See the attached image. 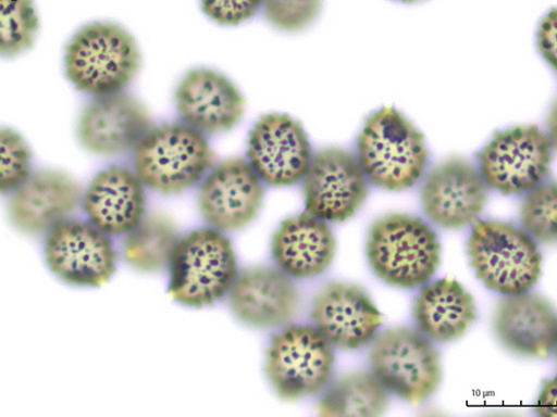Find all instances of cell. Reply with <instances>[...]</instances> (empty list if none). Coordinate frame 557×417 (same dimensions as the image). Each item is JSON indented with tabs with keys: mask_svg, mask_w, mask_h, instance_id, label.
Instances as JSON below:
<instances>
[{
	"mask_svg": "<svg viewBox=\"0 0 557 417\" xmlns=\"http://www.w3.org/2000/svg\"><path fill=\"white\" fill-rule=\"evenodd\" d=\"M357 152L368 179L388 191L413 187L429 163L424 135L394 108L368 117L357 138Z\"/></svg>",
	"mask_w": 557,
	"mask_h": 417,
	"instance_id": "obj_1",
	"label": "cell"
},
{
	"mask_svg": "<svg viewBox=\"0 0 557 417\" xmlns=\"http://www.w3.org/2000/svg\"><path fill=\"white\" fill-rule=\"evenodd\" d=\"M141 66L135 38L114 23H91L69 42L67 78L76 89L99 98L123 91Z\"/></svg>",
	"mask_w": 557,
	"mask_h": 417,
	"instance_id": "obj_2",
	"label": "cell"
},
{
	"mask_svg": "<svg viewBox=\"0 0 557 417\" xmlns=\"http://www.w3.org/2000/svg\"><path fill=\"white\" fill-rule=\"evenodd\" d=\"M367 255L371 267L388 286L413 289L435 274L441 244L435 231L421 218L393 213L371 226Z\"/></svg>",
	"mask_w": 557,
	"mask_h": 417,
	"instance_id": "obj_3",
	"label": "cell"
},
{
	"mask_svg": "<svg viewBox=\"0 0 557 417\" xmlns=\"http://www.w3.org/2000/svg\"><path fill=\"white\" fill-rule=\"evenodd\" d=\"M214 159L205 134L182 123L152 127L134 149L135 173L146 187L165 195L195 187Z\"/></svg>",
	"mask_w": 557,
	"mask_h": 417,
	"instance_id": "obj_4",
	"label": "cell"
},
{
	"mask_svg": "<svg viewBox=\"0 0 557 417\" xmlns=\"http://www.w3.org/2000/svg\"><path fill=\"white\" fill-rule=\"evenodd\" d=\"M169 294L193 307L213 304L238 276L234 248L219 229L205 228L181 238L170 261Z\"/></svg>",
	"mask_w": 557,
	"mask_h": 417,
	"instance_id": "obj_5",
	"label": "cell"
},
{
	"mask_svg": "<svg viewBox=\"0 0 557 417\" xmlns=\"http://www.w3.org/2000/svg\"><path fill=\"white\" fill-rule=\"evenodd\" d=\"M468 254L476 276L490 290L518 294L541 276L542 256L527 231L497 220H475Z\"/></svg>",
	"mask_w": 557,
	"mask_h": 417,
	"instance_id": "obj_6",
	"label": "cell"
},
{
	"mask_svg": "<svg viewBox=\"0 0 557 417\" xmlns=\"http://www.w3.org/2000/svg\"><path fill=\"white\" fill-rule=\"evenodd\" d=\"M373 372L388 391L410 404L431 396L442 382L441 356L421 332L407 328L381 333L369 354Z\"/></svg>",
	"mask_w": 557,
	"mask_h": 417,
	"instance_id": "obj_7",
	"label": "cell"
},
{
	"mask_svg": "<svg viewBox=\"0 0 557 417\" xmlns=\"http://www.w3.org/2000/svg\"><path fill=\"white\" fill-rule=\"evenodd\" d=\"M553 150L547 132L524 125L496 131L476 156L488 188L504 195H520L547 177Z\"/></svg>",
	"mask_w": 557,
	"mask_h": 417,
	"instance_id": "obj_8",
	"label": "cell"
},
{
	"mask_svg": "<svg viewBox=\"0 0 557 417\" xmlns=\"http://www.w3.org/2000/svg\"><path fill=\"white\" fill-rule=\"evenodd\" d=\"M334 363L332 344L315 328L290 327L272 337L264 370L278 397L296 401L326 387Z\"/></svg>",
	"mask_w": 557,
	"mask_h": 417,
	"instance_id": "obj_9",
	"label": "cell"
},
{
	"mask_svg": "<svg viewBox=\"0 0 557 417\" xmlns=\"http://www.w3.org/2000/svg\"><path fill=\"white\" fill-rule=\"evenodd\" d=\"M302 179L306 212L324 222L351 218L369 192L358 157L341 148L317 152Z\"/></svg>",
	"mask_w": 557,
	"mask_h": 417,
	"instance_id": "obj_10",
	"label": "cell"
},
{
	"mask_svg": "<svg viewBox=\"0 0 557 417\" xmlns=\"http://www.w3.org/2000/svg\"><path fill=\"white\" fill-rule=\"evenodd\" d=\"M45 256L52 271L77 287H102L116 269L112 241L90 222L67 219L50 230Z\"/></svg>",
	"mask_w": 557,
	"mask_h": 417,
	"instance_id": "obj_11",
	"label": "cell"
},
{
	"mask_svg": "<svg viewBox=\"0 0 557 417\" xmlns=\"http://www.w3.org/2000/svg\"><path fill=\"white\" fill-rule=\"evenodd\" d=\"M247 155L261 180L274 188L290 187L302 179L313 156L302 125L276 113L256 123Z\"/></svg>",
	"mask_w": 557,
	"mask_h": 417,
	"instance_id": "obj_12",
	"label": "cell"
},
{
	"mask_svg": "<svg viewBox=\"0 0 557 417\" xmlns=\"http://www.w3.org/2000/svg\"><path fill=\"white\" fill-rule=\"evenodd\" d=\"M480 168L462 157H450L428 175L421 193L426 215L436 225L461 228L476 220L487 202Z\"/></svg>",
	"mask_w": 557,
	"mask_h": 417,
	"instance_id": "obj_13",
	"label": "cell"
},
{
	"mask_svg": "<svg viewBox=\"0 0 557 417\" xmlns=\"http://www.w3.org/2000/svg\"><path fill=\"white\" fill-rule=\"evenodd\" d=\"M152 128V116L143 102L125 91L96 98L83 111L77 137L88 152L102 156L126 153Z\"/></svg>",
	"mask_w": 557,
	"mask_h": 417,
	"instance_id": "obj_14",
	"label": "cell"
},
{
	"mask_svg": "<svg viewBox=\"0 0 557 417\" xmlns=\"http://www.w3.org/2000/svg\"><path fill=\"white\" fill-rule=\"evenodd\" d=\"M262 180L249 161L232 157L216 165L201 185L199 206L205 219L219 230L249 225L263 202Z\"/></svg>",
	"mask_w": 557,
	"mask_h": 417,
	"instance_id": "obj_15",
	"label": "cell"
},
{
	"mask_svg": "<svg viewBox=\"0 0 557 417\" xmlns=\"http://www.w3.org/2000/svg\"><path fill=\"white\" fill-rule=\"evenodd\" d=\"M311 318L324 339L344 350L361 348L384 320L362 288L344 282L330 283L313 298Z\"/></svg>",
	"mask_w": 557,
	"mask_h": 417,
	"instance_id": "obj_16",
	"label": "cell"
},
{
	"mask_svg": "<svg viewBox=\"0 0 557 417\" xmlns=\"http://www.w3.org/2000/svg\"><path fill=\"white\" fill-rule=\"evenodd\" d=\"M228 294L232 312L257 329L287 326L301 304L296 285L282 268H248L237 276Z\"/></svg>",
	"mask_w": 557,
	"mask_h": 417,
	"instance_id": "obj_17",
	"label": "cell"
},
{
	"mask_svg": "<svg viewBox=\"0 0 557 417\" xmlns=\"http://www.w3.org/2000/svg\"><path fill=\"white\" fill-rule=\"evenodd\" d=\"M175 105L184 124L202 134L234 129L245 115L246 101L237 86L208 68L190 71L176 87Z\"/></svg>",
	"mask_w": 557,
	"mask_h": 417,
	"instance_id": "obj_18",
	"label": "cell"
},
{
	"mask_svg": "<svg viewBox=\"0 0 557 417\" xmlns=\"http://www.w3.org/2000/svg\"><path fill=\"white\" fill-rule=\"evenodd\" d=\"M82 200L78 182L66 173L37 170L12 192L10 217L25 233L39 235L67 220Z\"/></svg>",
	"mask_w": 557,
	"mask_h": 417,
	"instance_id": "obj_19",
	"label": "cell"
},
{
	"mask_svg": "<svg viewBox=\"0 0 557 417\" xmlns=\"http://www.w3.org/2000/svg\"><path fill=\"white\" fill-rule=\"evenodd\" d=\"M500 343L521 355L545 357L557 346V313L544 298L528 291L507 295L494 313Z\"/></svg>",
	"mask_w": 557,
	"mask_h": 417,
	"instance_id": "obj_20",
	"label": "cell"
},
{
	"mask_svg": "<svg viewBox=\"0 0 557 417\" xmlns=\"http://www.w3.org/2000/svg\"><path fill=\"white\" fill-rule=\"evenodd\" d=\"M144 187L141 178L128 168L111 166L100 172L83 201L89 222L109 237L129 233L145 216Z\"/></svg>",
	"mask_w": 557,
	"mask_h": 417,
	"instance_id": "obj_21",
	"label": "cell"
},
{
	"mask_svg": "<svg viewBox=\"0 0 557 417\" xmlns=\"http://www.w3.org/2000/svg\"><path fill=\"white\" fill-rule=\"evenodd\" d=\"M271 248L273 258L284 271L297 278H311L333 263L336 240L326 222L306 212L282 223Z\"/></svg>",
	"mask_w": 557,
	"mask_h": 417,
	"instance_id": "obj_22",
	"label": "cell"
},
{
	"mask_svg": "<svg viewBox=\"0 0 557 417\" xmlns=\"http://www.w3.org/2000/svg\"><path fill=\"white\" fill-rule=\"evenodd\" d=\"M413 317L422 332L440 342L461 338L476 319L472 295L453 278L423 288L414 301Z\"/></svg>",
	"mask_w": 557,
	"mask_h": 417,
	"instance_id": "obj_23",
	"label": "cell"
},
{
	"mask_svg": "<svg viewBox=\"0 0 557 417\" xmlns=\"http://www.w3.org/2000/svg\"><path fill=\"white\" fill-rule=\"evenodd\" d=\"M388 406V390L373 374L354 372L339 379L318 405L321 416H380Z\"/></svg>",
	"mask_w": 557,
	"mask_h": 417,
	"instance_id": "obj_24",
	"label": "cell"
},
{
	"mask_svg": "<svg viewBox=\"0 0 557 417\" xmlns=\"http://www.w3.org/2000/svg\"><path fill=\"white\" fill-rule=\"evenodd\" d=\"M127 235L125 258L145 271H156L170 264L181 239L173 220L158 213L145 215Z\"/></svg>",
	"mask_w": 557,
	"mask_h": 417,
	"instance_id": "obj_25",
	"label": "cell"
},
{
	"mask_svg": "<svg viewBox=\"0 0 557 417\" xmlns=\"http://www.w3.org/2000/svg\"><path fill=\"white\" fill-rule=\"evenodd\" d=\"M39 21L33 0H0V51L16 58L33 48Z\"/></svg>",
	"mask_w": 557,
	"mask_h": 417,
	"instance_id": "obj_26",
	"label": "cell"
},
{
	"mask_svg": "<svg viewBox=\"0 0 557 417\" xmlns=\"http://www.w3.org/2000/svg\"><path fill=\"white\" fill-rule=\"evenodd\" d=\"M521 222L527 233L543 243H557V182H542L527 193Z\"/></svg>",
	"mask_w": 557,
	"mask_h": 417,
	"instance_id": "obj_27",
	"label": "cell"
},
{
	"mask_svg": "<svg viewBox=\"0 0 557 417\" xmlns=\"http://www.w3.org/2000/svg\"><path fill=\"white\" fill-rule=\"evenodd\" d=\"M32 153L24 138L13 129L0 131V189L13 192L30 173Z\"/></svg>",
	"mask_w": 557,
	"mask_h": 417,
	"instance_id": "obj_28",
	"label": "cell"
},
{
	"mask_svg": "<svg viewBox=\"0 0 557 417\" xmlns=\"http://www.w3.org/2000/svg\"><path fill=\"white\" fill-rule=\"evenodd\" d=\"M268 22L277 29L299 31L319 16L322 0H263Z\"/></svg>",
	"mask_w": 557,
	"mask_h": 417,
	"instance_id": "obj_29",
	"label": "cell"
},
{
	"mask_svg": "<svg viewBox=\"0 0 557 417\" xmlns=\"http://www.w3.org/2000/svg\"><path fill=\"white\" fill-rule=\"evenodd\" d=\"M263 0H201L202 11L220 25L236 26L252 18Z\"/></svg>",
	"mask_w": 557,
	"mask_h": 417,
	"instance_id": "obj_30",
	"label": "cell"
},
{
	"mask_svg": "<svg viewBox=\"0 0 557 417\" xmlns=\"http://www.w3.org/2000/svg\"><path fill=\"white\" fill-rule=\"evenodd\" d=\"M537 48L545 62L557 75V9H553L541 22Z\"/></svg>",
	"mask_w": 557,
	"mask_h": 417,
	"instance_id": "obj_31",
	"label": "cell"
},
{
	"mask_svg": "<svg viewBox=\"0 0 557 417\" xmlns=\"http://www.w3.org/2000/svg\"><path fill=\"white\" fill-rule=\"evenodd\" d=\"M536 409L542 416L557 417V377L543 382Z\"/></svg>",
	"mask_w": 557,
	"mask_h": 417,
	"instance_id": "obj_32",
	"label": "cell"
},
{
	"mask_svg": "<svg viewBox=\"0 0 557 417\" xmlns=\"http://www.w3.org/2000/svg\"><path fill=\"white\" fill-rule=\"evenodd\" d=\"M547 135L553 148L557 150V100L553 104L548 114Z\"/></svg>",
	"mask_w": 557,
	"mask_h": 417,
	"instance_id": "obj_33",
	"label": "cell"
},
{
	"mask_svg": "<svg viewBox=\"0 0 557 417\" xmlns=\"http://www.w3.org/2000/svg\"><path fill=\"white\" fill-rule=\"evenodd\" d=\"M397 2H401L405 4H413V3L422 2V0H397Z\"/></svg>",
	"mask_w": 557,
	"mask_h": 417,
	"instance_id": "obj_34",
	"label": "cell"
},
{
	"mask_svg": "<svg viewBox=\"0 0 557 417\" xmlns=\"http://www.w3.org/2000/svg\"><path fill=\"white\" fill-rule=\"evenodd\" d=\"M556 349H557V346H556Z\"/></svg>",
	"mask_w": 557,
	"mask_h": 417,
	"instance_id": "obj_35",
	"label": "cell"
}]
</instances>
